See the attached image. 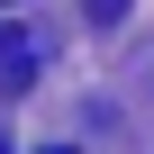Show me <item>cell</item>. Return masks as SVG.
I'll use <instances>...</instances> for the list:
<instances>
[{"label": "cell", "instance_id": "obj_3", "mask_svg": "<svg viewBox=\"0 0 154 154\" xmlns=\"http://www.w3.org/2000/svg\"><path fill=\"white\" fill-rule=\"evenodd\" d=\"M45 154H72V145H45Z\"/></svg>", "mask_w": 154, "mask_h": 154}, {"label": "cell", "instance_id": "obj_1", "mask_svg": "<svg viewBox=\"0 0 154 154\" xmlns=\"http://www.w3.org/2000/svg\"><path fill=\"white\" fill-rule=\"evenodd\" d=\"M27 82H36V36L0 27V91H27Z\"/></svg>", "mask_w": 154, "mask_h": 154}, {"label": "cell", "instance_id": "obj_2", "mask_svg": "<svg viewBox=\"0 0 154 154\" xmlns=\"http://www.w3.org/2000/svg\"><path fill=\"white\" fill-rule=\"evenodd\" d=\"M127 9H136V0H82V18H91V27H118Z\"/></svg>", "mask_w": 154, "mask_h": 154}]
</instances>
